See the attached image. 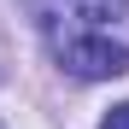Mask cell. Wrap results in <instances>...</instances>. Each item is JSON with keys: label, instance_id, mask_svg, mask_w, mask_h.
I'll list each match as a JSON object with an SVG mask.
<instances>
[{"label": "cell", "instance_id": "3", "mask_svg": "<svg viewBox=\"0 0 129 129\" xmlns=\"http://www.w3.org/2000/svg\"><path fill=\"white\" fill-rule=\"evenodd\" d=\"M100 129H129V100H123V106H112V112L100 117Z\"/></svg>", "mask_w": 129, "mask_h": 129}, {"label": "cell", "instance_id": "2", "mask_svg": "<svg viewBox=\"0 0 129 129\" xmlns=\"http://www.w3.org/2000/svg\"><path fill=\"white\" fill-rule=\"evenodd\" d=\"M71 6L88 18V24H106V18H117V12H123V0H71Z\"/></svg>", "mask_w": 129, "mask_h": 129}, {"label": "cell", "instance_id": "1", "mask_svg": "<svg viewBox=\"0 0 129 129\" xmlns=\"http://www.w3.org/2000/svg\"><path fill=\"white\" fill-rule=\"evenodd\" d=\"M59 64L82 82H106V76H123L129 71V47L112 35H71L59 47Z\"/></svg>", "mask_w": 129, "mask_h": 129}]
</instances>
